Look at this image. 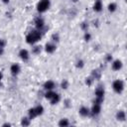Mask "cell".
I'll list each match as a JSON object with an SVG mask.
<instances>
[{
  "label": "cell",
  "mask_w": 127,
  "mask_h": 127,
  "mask_svg": "<svg viewBox=\"0 0 127 127\" xmlns=\"http://www.w3.org/2000/svg\"><path fill=\"white\" fill-rule=\"evenodd\" d=\"M3 126H11V124L10 123H5V124H3Z\"/></svg>",
  "instance_id": "36"
},
{
  "label": "cell",
  "mask_w": 127,
  "mask_h": 127,
  "mask_svg": "<svg viewBox=\"0 0 127 127\" xmlns=\"http://www.w3.org/2000/svg\"><path fill=\"white\" fill-rule=\"evenodd\" d=\"M101 111V104H97V103H94L92 108H91V113L93 115H97L99 114Z\"/></svg>",
  "instance_id": "7"
},
{
  "label": "cell",
  "mask_w": 127,
  "mask_h": 127,
  "mask_svg": "<svg viewBox=\"0 0 127 127\" xmlns=\"http://www.w3.org/2000/svg\"><path fill=\"white\" fill-rule=\"evenodd\" d=\"M85 83L89 86V85H91V83H92V78L91 77H88V78H86L85 79Z\"/></svg>",
  "instance_id": "31"
},
{
  "label": "cell",
  "mask_w": 127,
  "mask_h": 127,
  "mask_svg": "<svg viewBox=\"0 0 127 127\" xmlns=\"http://www.w3.org/2000/svg\"><path fill=\"white\" fill-rule=\"evenodd\" d=\"M6 46V41L4 39H0V48H4Z\"/></svg>",
  "instance_id": "29"
},
{
  "label": "cell",
  "mask_w": 127,
  "mask_h": 127,
  "mask_svg": "<svg viewBox=\"0 0 127 127\" xmlns=\"http://www.w3.org/2000/svg\"><path fill=\"white\" fill-rule=\"evenodd\" d=\"M2 1H3V3L7 4V3H9V1H10V0H2Z\"/></svg>",
  "instance_id": "34"
},
{
  "label": "cell",
  "mask_w": 127,
  "mask_h": 127,
  "mask_svg": "<svg viewBox=\"0 0 127 127\" xmlns=\"http://www.w3.org/2000/svg\"><path fill=\"white\" fill-rule=\"evenodd\" d=\"M10 70H11V73H12L13 75H17V74L20 72V65H19L18 64H13L11 65Z\"/></svg>",
  "instance_id": "8"
},
{
  "label": "cell",
  "mask_w": 127,
  "mask_h": 127,
  "mask_svg": "<svg viewBox=\"0 0 127 127\" xmlns=\"http://www.w3.org/2000/svg\"><path fill=\"white\" fill-rule=\"evenodd\" d=\"M52 39H53V41H55V42H58V41H59V35H58V34H53V36H52Z\"/></svg>",
  "instance_id": "30"
},
{
  "label": "cell",
  "mask_w": 127,
  "mask_h": 127,
  "mask_svg": "<svg viewBox=\"0 0 127 127\" xmlns=\"http://www.w3.org/2000/svg\"><path fill=\"white\" fill-rule=\"evenodd\" d=\"M19 56H20V58H21L23 61H28L29 58H30V56H29V52H28L26 49H22V50H20V52H19Z\"/></svg>",
  "instance_id": "5"
},
{
  "label": "cell",
  "mask_w": 127,
  "mask_h": 127,
  "mask_svg": "<svg viewBox=\"0 0 127 127\" xmlns=\"http://www.w3.org/2000/svg\"><path fill=\"white\" fill-rule=\"evenodd\" d=\"M95 95L96 97H104V89L102 86H98L95 89Z\"/></svg>",
  "instance_id": "14"
},
{
  "label": "cell",
  "mask_w": 127,
  "mask_h": 127,
  "mask_svg": "<svg viewBox=\"0 0 127 127\" xmlns=\"http://www.w3.org/2000/svg\"><path fill=\"white\" fill-rule=\"evenodd\" d=\"M60 100H61V95H60V94H58V93H55V94H54V96L51 98V104L55 105V104L59 103V101H60Z\"/></svg>",
  "instance_id": "15"
},
{
  "label": "cell",
  "mask_w": 127,
  "mask_h": 127,
  "mask_svg": "<svg viewBox=\"0 0 127 127\" xmlns=\"http://www.w3.org/2000/svg\"><path fill=\"white\" fill-rule=\"evenodd\" d=\"M93 10L95 12H100L102 10V2L101 0H96L94 5H93Z\"/></svg>",
  "instance_id": "10"
},
{
  "label": "cell",
  "mask_w": 127,
  "mask_h": 127,
  "mask_svg": "<svg viewBox=\"0 0 127 127\" xmlns=\"http://www.w3.org/2000/svg\"><path fill=\"white\" fill-rule=\"evenodd\" d=\"M102 102H103V97H96L94 100V103H97V104H101Z\"/></svg>",
  "instance_id": "26"
},
{
  "label": "cell",
  "mask_w": 127,
  "mask_h": 127,
  "mask_svg": "<svg viewBox=\"0 0 127 127\" xmlns=\"http://www.w3.org/2000/svg\"><path fill=\"white\" fill-rule=\"evenodd\" d=\"M35 110H36L37 115H42L44 112V107L42 105H38L37 107H35Z\"/></svg>",
  "instance_id": "18"
},
{
  "label": "cell",
  "mask_w": 127,
  "mask_h": 127,
  "mask_svg": "<svg viewBox=\"0 0 127 127\" xmlns=\"http://www.w3.org/2000/svg\"><path fill=\"white\" fill-rule=\"evenodd\" d=\"M121 67H122V62L121 61L116 60L113 62V64H112V69L113 70H119V69H121Z\"/></svg>",
  "instance_id": "9"
},
{
  "label": "cell",
  "mask_w": 127,
  "mask_h": 127,
  "mask_svg": "<svg viewBox=\"0 0 127 127\" xmlns=\"http://www.w3.org/2000/svg\"><path fill=\"white\" fill-rule=\"evenodd\" d=\"M21 125H22V126H29V125H30V119H28V118H26V117L22 118V120H21Z\"/></svg>",
  "instance_id": "21"
},
{
  "label": "cell",
  "mask_w": 127,
  "mask_h": 127,
  "mask_svg": "<svg viewBox=\"0 0 127 127\" xmlns=\"http://www.w3.org/2000/svg\"><path fill=\"white\" fill-rule=\"evenodd\" d=\"M54 94H55L54 91H52V90H48V92L45 94V97H46L47 99H50V100H51V98L54 96Z\"/></svg>",
  "instance_id": "23"
},
{
  "label": "cell",
  "mask_w": 127,
  "mask_h": 127,
  "mask_svg": "<svg viewBox=\"0 0 127 127\" xmlns=\"http://www.w3.org/2000/svg\"><path fill=\"white\" fill-rule=\"evenodd\" d=\"M41 38H42L41 32H39V31H32V32H30L26 36V42L29 45H34L35 43L39 42L41 40Z\"/></svg>",
  "instance_id": "1"
},
{
  "label": "cell",
  "mask_w": 127,
  "mask_h": 127,
  "mask_svg": "<svg viewBox=\"0 0 127 127\" xmlns=\"http://www.w3.org/2000/svg\"><path fill=\"white\" fill-rule=\"evenodd\" d=\"M54 87H55V82L53 80H48L44 84V88L47 89V90H52Z\"/></svg>",
  "instance_id": "12"
},
{
  "label": "cell",
  "mask_w": 127,
  "mask_h": 127,
  "mask_svg": "<svg viewBox=\"0 0 127 127\" xmlns=\"http://www.w3.org/2000/svg\"><path fill=\"white\" fill-rule=\"evenodd\" d=\"M116 119L119 120V121H124L126 119V114L123 110H119L116 114Z\"/></svg>",
  "instance_id": "13"
},
{
  "label": "cell",
  "mask_w": 127,
  "mask_h": 127,
  "mask_svg": "<svg viewBox=\"0 0 127 127\" xmlns=\"http://www.w3.org/2000/svg\"><path fill=\"white\" fill-rule=\"evenodd\" d=\"M116 8H117V5L115 4V3H110L109 5H108V11L109 12H114L115 10H116Z\"/></svg>",
  "instance_id": "19"
},
{
  "label": "cell",
  "mask_w": 127,
  "mask_h": 127,
  "mask_svg": "<svg viewBox=\"0 0 127 127\" xmlns=\"http://www.w3.org/2000/svg\"><path fill=\"white\" fill-rule=\"evenodd\" d=\"M71 1H72V2H77L78 0H71Z\"/></svg>",
  "instance_id": "37"
},
{
  "label": "cell",
  "mask_w": 127,
  "mask_h": 127,
  "mask_svg": "<svg viewBox=\"0 0 127 127\" xmlns=\"http://www.w3.org/2000/svg\"><path fill=\"white\" fill-rule=\"evenodd\" d=\"M68 125H69V122L66 118H63L59 121V126H61V127H65V126H68Z\"/></svg>",
  "instance_id": "16"
},
{
  "label": "cell",
  "mask_w": 127,
  "mask_h": 127,
  "mask_svg": "<svg viewBox=\"0 0 127 127\" xmlns=\"http://www.w3.org/2000/svg\"><path fill=\"white\" fill-rule=\"evenodd\" d=\"M67 87H68V81H67L66 79H64V80L62 81V88L66 89Z\"/></svg>",
  "instance_id": "24"
},
{
  "label": "cell",
  "mask_w": 127,
  "mask_h": 127,
  "mask_svg": "<svg viewBox=\"0 0 127 127\" xmlns=\"http://www.w3.org/2000/svg\"><path fill=\"white\" fill-rule=\"evenodd\" d=\"M92 78H95V79H99L100 78V71L99 70H93L92 71Z\"/></svg>",
  "instance_id": "22"
},
{
  "label": "cell",
  "mask_w": 127,
  "mask_h": 127,
  "mask_svg": "<svg viewBox=\"0 0 127 127\" xmlns=\"http://www.w3.org/2000/svg\"><path fill=\"white\" fill-rule=\"evenodd\" d=\"M57 47L56 45L54 44H51V43H47L46 44V47H45V51L48 53V54H53L55 51H56Z\"/></svg>",
  "instance_id": "4"
},
{
  "label": "cell",
  "mask_w": 127,
  "mask_h": 127,
  "mask_svg": "<svg viewBox=\"0 0 127 127\" xmlns=\"http://www.w3.org/2000/svg\"><path fill=\"white\" fill-rule=\"evenodd\" d=\"M28 113H29V118H30V119H34L36 116H38L37 113H36L35 108H31V109H29Z\"/></svg>",
  "instance_id": "17"
},
{
  "label": "cell",
  "mask_w": 127,
  "mask_h": 127,
  "mask_svg": "<svg viewBox=\"0 0 127 127\" xmlns=\"http://www.w3.org/2000/svg\"><path fill=\"white\" fill-rule=\"evenodd\" d=\"M35 24H36V27H37V29H43L44 28V26H45V22H44V19L43 18H41V17H38V18H36V20H35Z\"/></svg>",
  "instance_id": "6"
},
{
  "label": "cell",
  "mask_w": 127,
  "mask_h": 127,
  "mask_svg": "<svg viewBox=\"0 0 127 127\" xmlns=\"http://www.w3.org/2000/svg\"><path fill=\"white\" fill-rule=\"evenodd\" d=\"M4 53V48H0V56H2Z\"/></svg>",
  "instance_id": "33"
},
{
  "label": "cell",
  "mask_w": 127,
  "mask_h": 127,
  "mask_svg": "<svg viewBox=\"0 0 127 127\" xmlns=\"http://www.w3.org/2000/svg\"><path fill=\"white\" fill-rule=\"evenodd\" d=\"M41 48H42V47H40V46H36V47H34L33 50H32V53L35 54V55H39V54L41 53V51H42Z\"/></svg>",
  "instance_id": "20"
},
{
  "label": "cell",
  "mask_w": 127,
  "mask_h": 127,
  "mask_svg": "<svg viewBox=\"0 0 127 127\" xmlns=\"http://www.w3.org/2000/svg\"><path fill=\"white\" fill-rule=\"evenodd\" d=\"M80 26H81V29H82V30H84V31H87L88 25H87L86 23H84V22H83V23H81V25H80Z\"/></svg>",
  "instance_id": "28"
},
{
  "label": "cell",
  "mask_w": 127,
  "mask_h": 127,
  "mask_svg": "<svg viewBox=\"0 0 127 127\" xmlns=\"http://www.w3.org/2000/svg\"><path fill=\"white\" fill-rule=\"evenodd\" d=\"M106 61L107 62H111L112 61V56L111 55H107L106 56Z\"/></svg>",
  "instance_id": "32"
},
{
  "label": "cell",
  "mask_w": 127,
  "mask_h": 127,
  "mask_svg": "<svg viewBox=\"0 0 127 127\" xmlns=\"http://www.w3.org/2000/svg\"><path fill=\"white\" fill-rule=\"evenodd\" d=\"M83 65H84V64H83V61H81V60L77 61V63H76V67H78V68H81V67H83Z\"/></svg>",
  "instance_id": "25"
},
{
  "label": "cell",
  "mask_w": 127,
  "mask_h": 127,
  "mask_svg": "<svg viewBox=\"0 0 127 127\" xmlns=\"http://www.w3.org/2000/svg\"><path fill=\"white\" fill-rule=\"evenodd\" d=\"M112 87H113V90L116 93H121L124 89V82L121 79H116V80L113 81Z\"/></svg>",
  "instance_id": "3"
},
{
  "label": "cell",
  "mask_w": 127,
  "mask_h": 127,
  "mask_svg": "<svg viewBox=\"0 0 127 127\" xmlns=\"http://www.w3.org/2000/svg\"><path fill=\"white\" fill-rule=\"evenodd\" d=\"M2 77H3V74H2V72L0 71V82H1V80H2Z\"/></svg>",
  "instance_id": "35"
},
{
  "label": "cell",
  "mask_w": 127,
  "mask_h": 127,
  "mask_svg": "<svg viewBox=\"0 0 127 127\" xmlns=\"http://www.w3.org/2000/svg\"><path fill=\"white\" fill-rule=\"evenodd\" d=\"M50 5H51L50 0H40V2L37 5V10L40 13H44L50 8Z\"/></svg>",
  "instance_id": "2"
},
{
  "label": "cell",
  "mask_w": 127,
  "mask_h": 127,
  "mask_svg": "<svg viewBox=\"0 0 127 127\" xmlns=\"http://www.w3.org/2000/svg\"><path fill=\"white\" fill-rule=\"evenodd\" d=\"M90 39H91V36H90V34L86 32V33L84 34V40H85L86 42H88V41H90Z\"/></svg>",
  "instance_id": "27"
},
{
  "label": "cell",
  "mask_w": 127,
  "mask_h": 127,
  "mask_svg": "<svg viewBox=\"0 0 127 127\" xmlns=\"http://www.w3.org/2000/svg\"><path fill=\"white\" fill-rule=\"evenodd\" d=\"M78 112H79V114H80L81 116L85 117V116H88V114H89L90 111H89V109H88L87 107H85V106H81V107L79 108Z\"/></svg>",
  "instance_id": "11"
}]
</instances>
